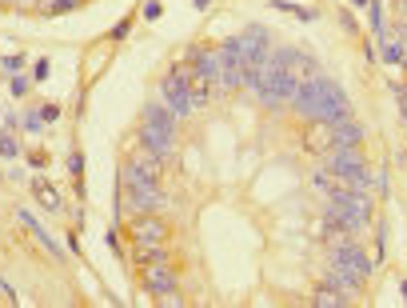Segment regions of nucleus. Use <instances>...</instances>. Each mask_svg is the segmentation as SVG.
I'll list each match as a JSON object with an SVG mask.
<instances>
[{"label": "nucleus", "mask_w": 407, "mask_h": 308, "mask_svg": "<svg viewBox=\"0 0 407 308\" xmlns=\"http://www.w3.org/2000/svg\"><path fill=\"white\" fill-rule=\"evenodd\" d=\"M12 8H17V12H40L44 0H12Z\"/></svg>", "instance_id": "4be33fe9"}, {"label": "nucleus", "mask_w": 407, "mask_h": 308, "mask_svg": "<svg viewBox=\"0 0 407 308\" xmlns=\"http://www.w3.org/2000/svg\"><path fill=\"white\" fill-rule=\"evenodd\" d=\"M0 4H8V8H12V0H0Z\"/></svg>", "instance_id": "7c9ffc66"}, {"label": "nucleus", "mask_w": 407, "mask_h": 308, "mask_svg": "<svg viewBox=\"0 0 407 308\" xmlns=\"http://www.w3.org/2000/svg\"><path fill=\"white\" fill-rule=\"evenodd\" d=\"M335 148H352V144H364V128H355L352 120H335Z\"/></svg>", "instance_id": "2eb2a0df"}, {"label": "nucleus", "mask_w": 407, "mask_h": 308, "mask_svg": "<svg viewBox=\"0 0 407 308\" xmlns=\"http://www.w3.org/2000/svg\"><path fill=\"white\" fill-rule=\"evenodd\" d=\"M324 216H328L332 229H344L352 236H359V229L371 220V200H368V193H332L328 204H324Z\"/></svg>", "instance_id": "39448f33"}, {"label": "nucleus", "mask_w": 407, "mask_h": 308, "mask_svg": "<svg viewBox=\"0 0 407 308\" xmlns=\"http://www.w3.org/2000/svg\"><path fill=\"white\" fill-rule=\"evenodd\" d=\"M20 64H24V60H20V57H8V60H4V73L12 77V73H20Z\"/></svg>", "instance_id": "a878e982"}, {"label": "nucleus", "mask_w": 407, "mask_h": 308, "mask_svg": "<svg viewBox=\"0 0 407 308\" xmlns=\"http://www.w3.org/2000/svg\"><path fill=\"white\" fill-rule=\"evenodd\" d=\"M140 285L152 292V296H172L176 292V272L168 260H148V264H140Z\"/></svg>", "instance_id": "6e6552de"}, {"label": "nucleus", "mask_w": 407, "mask_h": 308, "mask_svg": "<svg viewBox=\"0 0 407 308\" xmlns=\"http://www.w3.org/2000/svg\"><path fill=\"white\" fill-rule=\"evenodd\" d=\"M236 44H240V57L248 60V68L268 64V57H272V44H268V32H264V28H248Z\"/></svg>", "instance_id": "9b49d317"}, {"label": "nucleus", "mask_w": 407, "mask_h": 308, "mask_svg": "<svg viewBox=\"0 0 407 308\" xmlns=\"http://www.w3.org/2000/svg\"><path fill=\"white\" fill-rule=\"evenodd\" d=\"M276 60L284 64V73L296 80V84H308V80L324 77V68H319V60L308 57V52H296V48H284V52H276Z\"/></svg>", "instance_id": "1a4fd4ad"}, {"label": "nucleus", "mask_w": 407, "mask_h": 308, "mask_svg": "<svg viewBox=\"0 0 407 308\" xmlns=\"http://www.w3.org/2000/svg\"><path fill=\"white\" fill-rule=\"evenodd\" d=\"M304 148L315 156H328L335 148V128H332V120H312L308 124V133H304Z\"/></svg>", "instance_id": "f8f14e48"}, {"label": "nucleus", "mask_w": 407, "mask_h": 308, "mask_svg": "<svg viewBox=\"0 0 407 308\" xmlns=\"http://www.w3.org/2000/svg\"><path fill=\"white\" fill-rule=\"evenodd\" d=\"M20 220H24V224H28V229H32V236H37L40 244H44V249L52 252L56 260H60V256H64V249H60V244H56L52 236H48V232H44V229H40V224H37V220H32V216H28V212H20Z\"/></svg>", "instance_id": "f3484780"}, {"label": "nucleus", "mask_w": 407, "mask_h": 308, "mask_svg": "<svg viewBox=\"0 0 407 308\" xmlns=\"http://www.w3.org/2000/svg\"><path fill=\"white\" fill-rule=\"evenodd\" d=\"M140 144L160 160L176 156V113L168 108L164 100L144 104V120H140Z\"/></svg>", "instance_id": "f03ea898"}, {"label": "nucleus", "mask_w": 407, "mask_h": 308, "mask_svg": "<svg viewBox=\"0 0 407 308\" xmlns=\"http://www.w3.org/2000/svg\"><path fill=\"white\" fill-rule=\"evenodd\" d=\"M68 173H72V176H76V184H80V176H84V156H80V153L68 156Z\"/></svg>", "instance_id": "412c9836"}, {"label": "nucleus", "mask_w": 407, "mask_h": 308, "mask_svg": "<svg viewBox=\"0 0 407 308\" xmlns=\"http://www.w3.org/2000/svg\"><path fill=\"white\" fill-rule=\"evenodd\" d=\"M0 153H4V156H17V153H20V144L12 140V136H4V133H0Z\"/></svg>", "instance_id": "5701e85b"}, {"label": "nucleus", "mask_w": 407, "mask_h": 308, "mask_svg": "<svg viewBox=\"0 0 407 308\" xmlns=\"http://www.w3.org/2000/svg\"><path fill=\"white\" fill-rule=\"evenodd\" d=\"M160 12H164V8H160V0H152L148 8H144V17H148V20H156V17H160Z\"/></svg>", "instance_id": "cd10ccee"}, {"label": "nucleus", "mask_w": 407, "mask_h": 308, "mask_svg": "<svg viewBox=\"0 0 407 308\" xmlns=\"http://www.w3.org/2000/svg\"><path fill=\"white\" fill-rule=\"evenodd\" d=\"M168 224L156 216V212H140L136 220H132V229H128V236H132V244H160V240H168Z\"/></svg>", "instance_id": "9d476101"}, {"label": "nucleus", "mask_w": 407, "mask_h": 308, "mask_svg": "<svg viewBox=\"0 0 407 308\" xmlns=\"http://www.w3.org/2000/svg\"><path fill=\"white\" fill-rule=\"evenodd\" d=\"M328 285H332V289H339V292H348V296H355L364 280H359V276H352L348 269H339V264H332V269H328Z\"/></svg>", "instance_id": "4468645a"}, {"label": "nucleus", "mask_w": 407, "mask_h": 308, "mask_svg": "<svg viewBox=\"0 0 407 308\" xmlns=\"http://www.w3.org/2000/svg\"><path fill=\"white\" fill-rule=\"evenodd\" d=\"M136 264H148V260H168V240H160V244H136Z\"/></svg>", "instance_id": "a211bd4d"}, {"label": "nucleus", "mask_w": 407, "mask_h": 308, "mask_svg": "<svg viewBox=\"0 0 407 308\" xmlns=\"http://www.w3.org/2000/svg\"><path fill=\"white\" fill-rule=\"evenodd\" d=\"M352 296L348 292H339V289H332V285H324V289L312 296V305H319V308H328V305H348Z\"/></svg>", "instance_id": "6ab92c4d"}, {"label": "nucleus", "mask_w": 407, "mask_h": 308, "mask_svg": "<svg viewBox=\"0 0 407 308\" xmlns=\"http://www.w3.org/2000/svg\"><path fill=\"white\" fill-rule=\"evenodd\" d=\"M120 200H124V209H128L132 216L156 212L160 200H164V189H160V180H148V176L128 160V164L120 169Z\"/></svg>", "instance_id": "7ed1b4c3"}, {"label": "nucleus", "mask_w": 407, "mask_h": 308, "mask_svg": "<svg viewBox=\"0 0 407 308\" xmlns=\"http://www.w3.org/2000/svg\"><path fill=\"white\" fill-rule=\"evenodd\" d=\"M160 100L176 113V120L188 116V113H196V108H192V68H184V64L172 68V73L160 80Z\"/></svg>", "instance_id": "423d86ee"}, {"label": "nucleus", "mask_w": 407, "mask_h": 308, "mask_svg": "<svg viewBox=\"0 0 407 308\" xmlns=\"http://www.w3.org/2000/svg\"><path fill=\"white\" fill-rule=\"evenodd\" d=\"M384 57H388V60H404V44H399V40L388 44V48H384Z\"/></svg>", "instance_id": "b1692460"}, {"label": "nucleus", "mask_w": 407, "mask_h": 308, "mask_svg": "<svg viewBox=\"0 0 407 308\" xmlns=\"http://www.w3.org/2000/svg\"><path fill=\"white\" fill-rule=\"evenodd\" d=\"M32 77H37V80H44V77H48V60H40L37 68H32Z\"/></svg>", "instance_id": "c85d7f7f"}, {"label": "nucleus", "mask_w": 407, "mask_h": 308, "mask_svg": "<svg viewBox=\"0 0 407 308\" xmlns=\"http://www.w3.org/2000/svg\"><path fill=\"white\" fill-rule=\"evenodd\" d=\"M128 28H132L128 20H120V24H116V28H112V37H116V40H124V37H128Z\"/></svg>", "instance_id": "bb28decb"}, {"label": "nucleus", "mask_w": 407, "mask_h": 308, "mask_svg": "<svg viewBox=\"0 0 407 308\" xmlns=\"http://www.w3.org/2000/svg\"><path fill=\"white\" fill-rule=\"evenodd\" d=\"M248 84L256 88V97L268 104V108H279V104H288L292 93H296V80L284 73V64L276 57H268V64H256V68H248Z\"/></svg>", "instance_id": "20e7f679"}, {"label": "nucleus", "mask_w": 407, "mask_h": 308, "mask_svg": "<svg viewBox=\"0 0 407 308\" xmlns=\"http://www.w3.org/2000/svg\"><path fill=\"white\" fill-rule=\"evenodd\" d=\"M80 0H44V8L40 12H48V17H60V12H68V8H76Z\"/></svg>", "instance_id": "aec40b11"}, {"label": "nucleus", "mask_w": 407, "mask_h": 308, "mask_svg": "<svg viewBox=\"0 0 407 308\" xmlns=\"http://www.w3.org/2000/svg\"><path fill=\"white\" fill-rule=\"evenodd\" d=\"M8 84H12V93H17V97L28 93V80H24V77H8Z\"/></svg>", "instance_id": "393cba45"}, {"label": "nucleus", "mask_w": 407, "mask_h": 308, "mask_svg": "<svg viewBox=\"0 0 407 308\" xmlns=\"http://www.w3.org/2000/svg\"><path fill=\"white\" fill-rule=\"evenodd\" d=\"M292 104H296L299 113L315 116V120H348V97H344V88L328 77H315L308 84H296V93H292Z\"/></svg>", "instance_id": "f257e3e1"}, {"label": "nucleus", "mask_w": 407, "mask_h": 308, "mask_svg": "<svg viewBox=\"0 0 407 308\" xmlns=\"http://www.w3.org/2000/svg\"><path fill=\"white\" fill-rule=\"evenodd\" d=\"M32 196H37V204L44 212H60V209H64V204H60V196H56V189H52V184H44V180L32 184Z\"/></svg>", "instance_id": "dca6fc26"}, {"label": "nucleus", "mask_w": 407, "mask_h": 308, "mask_svg": "<svg viewBox=\"0 0 407 308\" xmlns=\"http://www.w3.org/2000/svg\"><path fill=\"white\" fill-rule=\"evenodd\" d=\"M355 4H359V8H364V4H368V0H355Z\"/></svg>", "instance_id": "c756f323"}, {"label": "nucleus", "mask_w": 407, "mask_h": 308, "mask_svg": "<svg viewBox=\"0 0 407 308\" xmlns=\"http://www.w3.org/2000/svg\"><path fill=\"white\" fill-rule=\"evenodd\" d=\"M332 264L348 269L352 276H359V280L371 276V260H368V252L359 249V240H335L332 244Z\"/></svg>", "instance_id": "0eeeda50"}, {"label": "nucleus", "mask_w": 407, "mask_h": 308, "mask_svg": "<svg viewBox=\"0 0 407 308\" xmlns=\"http://www.w3.org/2000/svg\"><path fill=\"white\" fill-rule=\"evenodd\" d=\"M355 169H364V153H359V144H352V148H332V153H328V173L348 176V173H355Z\"/></svg>", "instance_id": "ddd939ff"}]
</instances>
